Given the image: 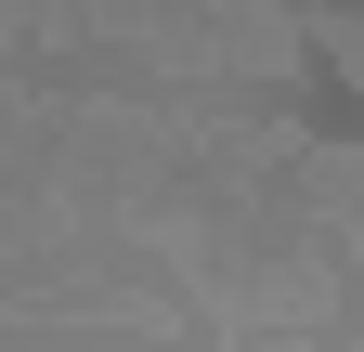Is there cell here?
<instances>
[{
  "label": "cell",
  "instance_id": "6da1fadb",
  "mask_svg": "<svg viewBox=\"0 0 364 352\" xmlns=\"http://www.w3.org/2000/svg\"><path fill=\"white\" fill-rule=\"evenodd\" d=\"M221 352H338V339H299V326H221Z\"/></svg>",
  "mask_w": 364,
  "mask_h": 352
}]
</instances>
